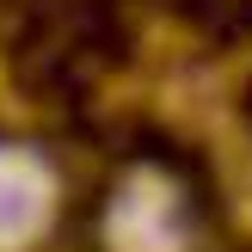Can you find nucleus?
Instances as JSON below:
<instances>
[{
  "mask_svg": "<svg viewBox=\"0 0 252 252\" xmlns=\"http://www.w3.org/2000/svg\"><path fill=\"white\" fill-rule=\"evenodd\" d=\"M43 172L31 166L25 154L0 148V246H19L25 234L43 221Z\"/></svg>",
  "mask_w": 252,
  "mask_h": 252,
  "instance_id": "1",
  "label": "nucleus"
}]
</instances>
